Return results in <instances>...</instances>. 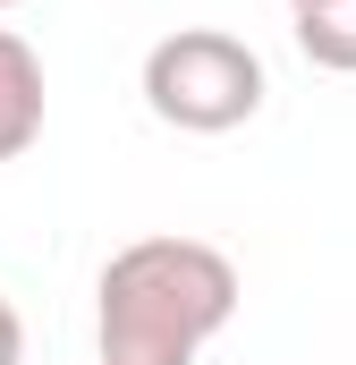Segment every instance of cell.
<instances>
[{
  "mask_svg": "<svg viewBox=\"0 0 356 365\" xmlns=\"http://www.w3.org/2000/svg\"><path fill=\"white\" fill-rule=\"evenodd\" d=\"M93 331L102 365H195L212 331H229L238 314V264L204 238L153 230L136 247H119L93 289Z\"/></svg>",
  "mask_w": 356,
  "mask_h": 365,
  "instance_id": "1",
  "label": "cell"
},
{
  "mask_svg": "<svg viewBox=\"0 0 356 365\" xmlns=\"http://www.w3.org/2000/svg\"><path fill=\"white\" fill-rule=\"evenodd\" d=\"M263 60L255 43L221 34V26H178L145 51V110L178 136H229L263 110Z\"/></svg>",
  "mask_w": 356,
  "mask_h": 365,
  "instance_id": "2",
  "label": "cell"
},
{
  "mask_svg": "<svg viewBox=\"0 0 356 365\" xmlns=\"http://www.w3.org/2000/svg\"><path fill=\"white\" fill-rule=\"evenodd\" d=\"M43 60L17 26H0V162H17L34 136H43Z\"/></svg>",
  "mask_w": 356,
  "mask_h": 365,
  "instance_id": "3",
  "label": "cell"
},
{
  "mask_svg": "<svg viewBox=\"0 0 356 365\" xmlns=\"http://www.w3.org/2000/svg\"><path fill=\"white\" fill-rule=\"evenodd\" d=\"M297 51L331 77H356V0H305L297 9Z\"/></svg>",
  "mask_w": 356,
  "mask_h": 365,
  "instance_id": "4",
  "label": "cell"
},
{
  "mask_svg": "<svg viewBox=\"0 0 356 365\" xmlns=\"http://www.w3.org/2000/svg\"><path fill=\"white\" fill-rule=\"evenodd\" d=\"M0 365H26V323H17L9 297H0Z\"/></svg>",
  "mask_w": 356,
  "mask_h": 365,
  "instance_id": "5",
  "label": "cell"
},
{
  "mask_svg": "<svg viewBox=\"0 0 356 365\" xmlns=\"http://www.w3.org/2000/svg\"><path fill=\"white\" fill-rule=\"evenodd\" d=\"M288 9H305V0H288Z\"/></svg>",
  "mask_w": 356,
  "mask_h": 365,
  "instance_id": "6",
  "label": "cell"
},
{
  "mask_svg": "<svg viewBox=\"0 0 356 365\" xmlns=\"http://www.w3.org/2000/svg\"><path fill=\"white\" fill-rule=\"evenodd\" d=\"M0 9H17V0H0Z\"/></svg>",
  "mask_w": 356,
  "mask_h": 365,
  "instance_id": "7",
  "label": "cell"
}]
</instances>
